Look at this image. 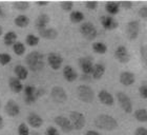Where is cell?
Returning a JSON list of instances; mask_svg holds the SVG:
<instances>
[{"label":"cell","mask_w":147,"mask_h":135,"mask_svg":"<svg viewBox=\"0 0 147 135\" xmlns=\"http://www.w3.org/2000/svg\"><path fill=\"white\" fill-rule=\"evenodd\" d=\"M140 56H141V61L144 65V67H147V46H142L140 49Z\"/></svg>","instance_id":"obj_33"},{"label":"cell","mask_w":147,"mask_h":135,"mask_svg":"<svg viewBox=\"0 0 147 135\" xmlns=\"http://www.w3.org/2000/svg\"><path fill=\"white\" fill-rule=\"evenodd\" d=\"M4 112H5L9 116L15 117L20 113V107L18 106V104L13 99H9L7 102L5 104L4 107Z\"/></svg>","instance_id":"obj_12"},{"label":"cell","mask_w":147,"mask_h":135,"mask_svg":"<svg viewBox=\"0 0 147 135\" xmlns=\"http://www.w3.org/2000/svg\"><path fill=\"white\" fill-rule=\"evenodd\" d=\"M25 42L28 43L30 46H35L39 43V37L36 36V35H33V34H28L26 36Z\"/></svg>","instance_id":"obj_32"},{"label":"cell","mask_w":147,"mask_h":135,"mask_svg":"<svg viewBox=\"0 0 147 135\" xmlns=\"http://www.w3.org/2000/svg\"><path fill=\"white\" fill-rule=\"evenodd\" d=\"M32 135H40V134H39V133H33Z\"/></svg>","instance_id":"obj_48"},{"label":"cell","mask_w":147,"mask_h":135,"mask_svg":"<svg viewBox=\"0 0 147 135\" xmlns=\"http://www.w3.org/2000/svg\"><path fill=\"white\" fill-rule=\"evenodd\" d=\"M14 73H15L16 77L20 80H24L28 78V69L25 67L21 65H17L14 69Z\"/></svg>","instance_id":"obj_22"},{"label":"cell","mask_w":147,"mask_h":135,"mask_svg":"<svg viewBox=\"0 0 147 135\" xmlns=\"http://www.w3.org/2000/svg\"><path fill=\"white\" fill-rule=\"evenodd\" d=\"M9 86L14 93H20L23 91V85L21 83V80L18 79L17 77H9Z\"/></svg>","instance_id":"obj_18"},{"label":"cell","mask_w":147,"mask_h":135,"mask_svg":"<svg viewBox=\"0 0 147 135\" xmlns=\"http://www.w3.org/2000/svg\"><path fill=\"white\" fill-rule=\"evenodd\" d=\"M85 6L90 11H94L98 7V2L97 1H86L85 2Z\"/></svg>","instance_id":"obj_38"},{"label":"cell","mask_w":147,"mask_h":135,"mask_svg":"<svg viewBox=\"0 0 147 135\" xmlns=\"http://www.w3.org/2000/svg\"><path fill=\"white\" fill-rule=\"evenodd\" d=\"M3 13H2V9H1V6H0V16H2Z\"/></svg>","instance_id":"obj_47"},{"label":"cell","mask_w":147,"mask_h":135,"mask_svg":"<svg viewBox=\"0 0 147 135\" xmlns=\"http://www.w3.org/2000/svg\"><path fill=\"white\" fill-rule=\"evenodd\" d=\"M60 6L64 12H71L74 7V2H71V1H62L60 3Z\"/></svg>","instance_id":"obj_36"},{"label":"cell","mask_w":147,"mask_h":135,"mask_svg":"<svg viewBox=\"0 0 147 135\" xmlns=\"http://www.w3.org/2000/svg\"><path fill=\"white\" fill-rule=\"evenodd\" d=\"M13 50H14V52H15L16 55L21 56V55H23V54H24V52H25V46L22 42H20V41H17V42L13 46Z\"/></svg>","instance_id":"obj_30"},{"label":"cell","mask_w":147,"mask_h":135,"mask_svg":"<svg viewBox=\"0 0 147 135\" xmlns=\"http://www.w3.org/2000/svg\"><path fill=\"white\" fill-rule=\"evenodd\" d=\"M100 21H101V25L104 27V29L106 30H115V29L118 28V21L115 20L113 17L110 16H101L100 18Z\"/></svg>","instance_id":"obj_14"},{"label":"cell","mask_w":147,"mask_h":135,"mask_svg":"<svg viewBox=\"0 0 147 135\" xmlns=\"http://www.w3.org/2000/svg\"><path fill=\"white\" fill-rule=\"evenodd\" d=\"M45 135H59L58 130L54 128V127H49L45 130Z\"/></svg>","instance_id":"obj_40"},{"label":"cell","mask_w":147,"mask_h":135,"mask_svg":"<svg viewBox=\"0 0 147 135\" xmlns=\"http://www.w3.org/2000/svg\"><path fill=\"white\" fill-rule=\"evenodd\" d=\"M17 40V34L15 32L9 31L3 36V41L5 43V46H14Z\"/></svg>","instance_id":"obj_25"},{"label":"cell","mask_w":147,"mask_h":135,"mask_svg":"<svg viewBox=\"0 0 147 135\" xmlns=\"http://www.w3.org/2000/svg\"><path fill=\"white\" fill-rule=\"evenodd\" d=\"M135 118L141 123L147 121V110L146 109H139L135 112Z\"/></svg>","instance_id":"obj_28"},{"label":"cell","mask_w":147,"mask_h":135,"mask_svg":"<svg viewBox=\"0 0 147 135\" xmlns=\"http://www.w3.org/2000/svg\"><path fill=\"white\" fill-rule=\"evenodd\" d=\"M85 135H100L97 131H94V130H88L87 132H86Z\"/></svg>","instance_id":"obj_44"},{"label":"cell","mask_w":147,"mask_h":135,"mask_svg":"<svg viewBox=\"0 0 147 135\" xmlns=\"http://www.w3.org/2000/svg\"><path fill=\"white\" fill-rule=\"evenodd\" d=\"M25 62L28 65L30 70L33 72H38L44 68V56L38 51H34L26 55Z\"/></svg>","instance_id":"obj_1"},{"label":"cell","mask_w":147,"mask_h":135,"mask_svg":"<svg viewBox=\"0 0 147 135\" xmlns=\"http://www.w3.org/2000/svg\"><path fill=\"white\" fill-rule=\"evenodd\" d=\"M12 60V57L7 53H0V65H6Z\"/></svg>","instance_id":"obj_34"},{"label":"cell","mask_w":147,"mask_h":135,"mask_svg":"<svg viewBox=\"0 0 147 135\" xmlns=\"http://www.w3.org/2000/svg\"><path fill=\"white\" fill-rule=\"evenodd\" d=\"M28 123L33 128H39L43 125V119L36 113H30L28 116Z\"/></svg>","instance_id":"obj_20"},{"label":"cell","mask_w":147,"mask_h":135,"mask_svg":"<svg viewBox=\"0 0 147 135\" xmlns=\"http://www.w3.org/2000/svg\"><path fill=\"white\" fill-rule=\"evenodd\" d=\"M13 6L16 10L23 12V11H26L30 7V2H28V1H17V2L13 3Z\"/></svg>","instance_id":"obj_31"},{"label":"cell","mask_w":147,"mask_h":135,"mask_svg":"<svg viewBox=\"0 0 147 135\" xmlns=\"http://www.w3.org/2000/svg\"><path fill=\"white\" fill-rule=\"evenodd\" d=\"M15 25L19 28H26L30 23V19H28V16L25 15H18L14 20Z\"/></svg>","instance_id":"obj_26"},{"label":"cell","mask_w":147,"mask_h":135,"mask_svg":"<svg viewBox=\"0 0 147 135\" xmlns=\"http://www.w3.org/2000/svg\"><path fill=\"white\" fill-rule=\"evenodd\" d=\"M51 96L54 101L58 102V104H63L67 100V94L62 87L56 86L51 90Z\"/></svg>","instance_id":"obj_6"},{"label":"cell","mask_w":147,"mask_h":135,"mask_svg":"<svg viewBox=\"0 0 147 135\" xmlns=\"http://www.w3.org/2000/svg\"><path fill=\"white\" fill-rule=\"evenodd\" d=\"M77 95L80 100H82L83 102H92L95 98V93L94 90L88 86H79L77 89Z\"/></svg>","instance_id":"obj_3"},{"label":"cell","mask_w":147,"mask_h":135,"mask_svg":"<svg viewBox=\"0 0 147 135\" xmlns=\"http://www.w3.org/2000/svg\"><path fill=\"white\" fill-rule=\"evenodd\" d=\"M140 33V23L138 20H131L126 25V34L129 40H135L138 38Z\"/></svg>","instance_id":"obj_8"},{"label":"cell","mask_w":147,"mask_h":135,"mask_svg":"<svg viewBox=\"0 0 147 135\" xmlns=\"http://www.w3.org/2000/svg\"><path fill=\"white\" fill-rule=\"evenodd\" d=\"M115 57L121 63H127L130 60V55L124 46H120L115 51Z\"/></svg>","instance_id":"obj_9"},{"label":"cell","mask_w":147,"mask_h":135,"mask_svg":"<svg viewBox=\"0 0 147 135\" xmlns=\"http://www.w3.org/2000/svg\"><path fill=\"white\" fill-rule=\"evenodd\" d=\"M36 4L39 6H44L49 4V1H36Z\"/></svg>","instance_id":"obj_43"},{"label":"cell","mask_w":147,"mask_h":135,"mask_svg":"<svg viewBox=\"0 0 147 135\" xmlns=\"http://www.w3.org/2000/svg\"><path fill=\"white\" fill-rule=\"evenodd\" d=\"M117 100L119 102L120 107L122 108L124 112L126 113H131L132 112V104L131 100L124 92L117 93Z\"/></svg>","instance_id":"obj_7"},{"label":"cell","mask_w":147,"mask_h":135,"mask_svg":"<svg viewBox=\"0 0 147 135\" xmlns=\"http://www.w3.org/2000/svg\"><path fill=\"white\" fill-rule=\"evenodd\" d=\"M105 73V67L101 63H97V65H94V69H92V75L95 79H100Z\"/></svg>","instance_id":"obj_23"},{"label":"cell","mask_w":147,"mask_h":135,"mask_svg":"<svg viewBox=\"0 0 147 135\" xmlns=\"http://www.w3.org/2000/svg\"><path fill=\"white\" fill-rule=\"evenodd\" d=\"M138 14L142 19H144L147 21V6H142L141 9L139 10Z\"/></svg>","instance_id":"obj_37"},{"label":"cell","mask_w":147,"mask_h":135,"mask_svg":"<svg viewBox=\"0 0 147 135\" xmlns=\"http://www.w3.org/2000/svg\"><path fill=\"white\" fill-rule=\"evenodd\" d=\"M3 126H4V123H3V118H2V116L0 115V130L2 129Z\"/></svg>","instance_id":"obj_45"},{"label":"cell","mask_w":147,"mask_h":135,"mask_svg":"<svg viewBox=\"0 0 147 135\" xmlns=\"http://www.w3.org/2000/svg\"><path fill=\"white\" fill-rule=\"evenodd\" d=\"M105 10L109 13L110 15H116L120 11V3L115 1H109L105 4Z\"/></svg>","instance_id":"obj_24"},{"label":"cell","mask_w":147,"mask_h":135,"mask_svg":"<svg viewBox=\"0 0 147 135\" xmlns=\"http://www.w3.org/2000/svg\"><path fill=\"white\" fill-rule=\"evenodd\" d=\"M63 76H64L65 80H67L68 82H73L77 79L78 77V73L76 72V70L71 65H65L63 68Z\"/></svg>","instance_id":"obj_16"},{"label":"cell","mask_w":147,"mask_h":135,"mask_svg":"<svg viewBox=\"0 0 147 135\" xmlns=\"http://www.w3.org/2000/svg\"><path fill=\"white\" fill-rule=\"evenodd\" d=\"M47 61L53 70H59L63 63V58L58 53H49L47 56Z\"/></svg>","instance_id":"obj_10"},{"label":"cell","mask_w":147,"mask_h":135,"mask_svg":"<svg viewBox=\"0 0 147 135\" xmlns=\"http://www.w3.org/2000/svg\"><path fill=\"white\" fill-rule=\"evenodd\" d=\"M69 19L73 23H79L84 19V14L82 12H79V11H74L69 15Z\"/></svg>","instance_id":"obj_27"},{"label":"cell","mask_w":147,"mask_h":135,"mask_svg":"<svg viewBox=\"0 0 147 135\" xmlns=\"http://www.w3.org/2000/svg\"><path fill=\"white\" fill-rule=\"evenodd\" d=\"M139 93H140V96H141L142 98L147 99V86L140 87V89H139Z\"/></svg>","instance_id":"obj_39"},{"label":"cell","mask_w":147,"mask_h":135,"mask_svg":"<svg viewBox=\"0 0 147 135\" xmlns=\"http://www.w3.org/2000/svg\"><path fill=\"white\" fill-rule=\"evenodd\" d=\"M136 80V77H135V74L131 73V72H122V73L120 74V82L122 83L123 86H131L132 83L135 82Z\"/></svg>","instance_id":"obj_15"},{"label":"cell","mask_w":147,"mask_h":135,"mask_svg":"<svg viewBox=\"0 0 147 135\" xmlns=\"http://www.w3.org/2000/svg\"><path fill=\"white\" fill-rule=\"evenodd\" d=\"M55 123H57V125L62 129V131L65 133H69L74 130L71 120L64 116H61V115H60V116L55 117Z\"/></svg>","instance_id":"obj_11"},{"label":"cell","mask_w":147,"mask_h":135,"mask_svg":"<svg viewBox=\"0 0 147 135\" xmlns=\"http://www.w3.org/2000/svg\"><path fill=\"white\" fill-rule=\"evenodd\" d=\"M95 126L101 130L113 131V130L118 128V121H117L113 116H110V115H107V114H100L99 116L96 117Z\"/></svg>","instance_id":"obj_2"},{"label":"cell","mask_w":147,"mask_h":135,"mask_svg":"<svg viewBox=\"0 0 147 135\" xmlns=\"http://www.w3.org/2000/svg\"><path fill=\"white\" fill-rule=\"evenodd\" d=\"M39 33L40 37H42L44 39H49V40H53V39H56L57 37H58V32L57 30L53 28H46L44 30H41V31H38Z\"/></svg>","instance_id":"obj_19"},{"label":"cell","mask_w":147,"mask_h":135,"mask_svg":"<svg viewBox=\"0 0 147 135\" xmlns=\"http://www.w3.org/2000/svg\"><path fill=\"white\" fill-rule=\"evenodd\" d=\"M49 16L46 15V14H40L38 16V18L36 19V22H35V25H36V29L38 31H41V30H44L46 29V25L49 23Z\"/></svg>","instance_id":"obj_17"},{"label":"cell","mask_w":147,"mask_h":135,"mask_svg":"<svg viewBox=\"0 0 147 135\" xmlns=\"http://www.w3.org/2000/svg\"><path fill=\"white\" fill-rule=\"evenodd\" d=\"M0 107H1V104H0Z\"/></svg>","instance_id":"obj_49"},{"label":"cell","mask_w":147,"mask_h":135,"mask_svg":"<svg viewBox=\"0 0 147 135\" xmlns=\"http://www.w3.org/2000/svg\"><path fill=\"white\" fill-rule=\"evenodd\" d=\"M135 135H147V129L144 127L137 128V130L135 131Z\"/></svg>","instance_id":"obj_41"},{"label":"cell","mask_w":147,"mask_h":135,"mask_svg":"<svg viewBox=\"0 0 147 135\" xmlns=\"http://www.w3.org/2000/svg\"><path fill=\"white\" fill-rule=\"evenodd\" d=\"M92 50L98 54H105L107 51V46L103 42H95L92 44Z\"/></svg>","instance_id":"obj_29"},{"label":"cell","mask_w":147,"mask_h":135,"mask_svg":"<svg viewBox=\"0 0 147 135\" xmlns=\"http://www.w3.org/2000/svg\"><path fill=\"white\" fill-rule=\"evenodd\" d=\"M2 34H3V29H2V27L0 25V36H1Z\"/></svg>","instance_id":"obj_46"},{"label":"cell","mask_w":147,"mask_h":135,"mask_svg":"<svg viewBox=\"0 0 147 135\" xmlns=\"http://www.w3.org/2000/svg\"><path fill=\"white\" fill-rule=\"evenodd\" d=\"M79 65L81 68L82 72L85 75L92 74V69H94V65H92V60L90 57H82L79 59Z\"/></svg>","instance_id":"obj_13"},{"label":"cell","mask_w":147,"mask_h":135,"mask_svg":"<svg viewBox=\"0 0 147 135\" xmlns=\"http://www.w3.org/2000/svg\"><path fill=\"white\" fill-rule=\"evenodd\" d=\"M69 120L75 130H81L85 126V116L77 111H74L69 114Z\"/></svg>","instance_id":"obj_5"},{"label":"cell","mask_w":147,"mask_h":135,"mask_svg":"<svg viewBox=\"0 0 147 135\" xmlns=\"http://www.w3.org/2000/svg\"><path fill=\"white\" fill-rule=\"evenodd\" d=\"M80 33L82 34V36L87 40H94L97 37V35H98L97 29L90 22H84V23H82V25L80 27Z\"/></svg>","instance_id":"obj_4"},{"label":"cell","mask_w":147,"mask_h":135,"mask_svg":"<svg viewBox=\"0 0 147 135\" xmlns=\"http://www.w3.org/2000/svg\"><path fill=\"white\" fill-rule=\"evenodd\" d=\"M120 6H123L125 10H129V9H131L132 7V2L131 1H121L120 2Z\"/></svg>","instance_id":"obj_42"},{"label":"cell","mask_w":147,"mask_h":135,"mask_svg":"<svg viewBox=\"0 0 147 135\" xmlns=\"http://www.w3.org/2000/svg\"><path fill=\"white\" fill-rule=\"evenodd\" d=\"M99 99L103 104H106V106H113V95L110 94L109 92L105 91V90H102L99 92Z\"/></svg>","instance_id":"obj_21"},{"label":"cell","mask_w":147,"mask_h":135,"mask_svg":"<svg viewBox=\"0 0 147 135\" xmlns=\"http://www.w3.org/2000/svg\"><path fill=\"white\" fill-rule=\"evenodd\" d=\"M18 135H30V130L26 123H22L18 127Z\"/></svg>","instance_id":"obj_35"}]
</instances>
